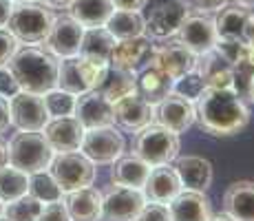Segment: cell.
Masks as SVG:
<instances>
[{
  "mask_svg": "<svg viewBox=\"0 0 254 221\" xmlns=\"http://www.w3.org/2000/svg\"><path fill=\"white\" fill-rule=\"evenodd\" d=\"M194 113L201 131L214 137L237 135L250 122V109L237 88L206 86L194 102Z\"/></svg>",
  "mask_w": 254,
  "mask_h": 221,
  "instance_id": "cell-1",
  "label": "cell"
},
{
  "mask_svg": "<svg viewBox=\"0 0 254 221\" xmlns=\"http://www.w3.org/2000/svg\"><path fill=\"white\" fill-rule=\"evenodd\" d=\"M58 65L60 60L53 53L36 44H24L22 49L18 47L13 58L7 62L20 84V91L38 93V95H45L47 91L58 86Z\"/></svg>",
  "mask_w": 254,
  "mask_h": 221,
  "instance_id": "cell-2",
  "label": "cell"
},
{
  "mask_svg": "<svg viewBox=\"0 0 254 221\" xmlns=\"http://www.w3.org/2000/svg\"><path fill=\"white\" fill-rule=\"evenodd\" d=\"M56 150L42 135V131H18L7 144L9 166L22 170L27 175L47 170Z\"/></svg>",
  "mask_w": 254,
  "mask_h": 221,
  "instance_id": "cell-3",
  "label": "cell"
},
{
  "mask_svg": "<svg viewBox=\"0 0 254 221\" xmlns=\"http://www.w3.org/2000/svg\"><path fill=\"white\" fill-rule=\"evenodd\" d=\"M56 20L51 7L45 2H16L9 16L7 29L13 33L18 42L22 44H40L45 42L47 33L51 31V24Z\"/></svg>",
  "mask_w": 254,
  "mask_h": 221,
  "instance_id": "cell-4",
  "label": "cell"
},
{
  "mask_svg": "<svg viewBox=\"0 0 254 221\" xmlns=\"http://www.w3.org/2000/svg\"><path fill=\"white\" fill-rule=\"evenodd\" d=\"M133 153L141 157L148 166L170 164L179 155V135L157 122H150L135 131Z\"/></svg>",
  "mask_w": 254,
  "mask_h": 221,
  "instance_id": "cell-5",
  "label": "cell"
},
{
  "mask_svg": "<svg viewBox=\"0 0 254 221\" xmlns=\"http://www.w3.org/2000/svg\"><path fill=\"white\" fill-rule=\"evenodd\" d=\"M106 71H109L106 62H93L82 56L62 58L58 65V86L73 95H82L100 86L106 77Z\"/></svg>",
  "mask_w": 254,
  "mask_h": 221,
  "instance_id": "cell-6",
  "label": "cell"
},
{
  "mask_svg": "<svg viewBox=\"0 0 254 221\" xmlns=\"http://www.w3.org/2000/svg\"><path fill=\"white\" fill-rule=\"evenodd\" d=\"M47 170L58 181L62 193H71V190L91 186L95 179V164L80 150L56 153Z\"/></svg>",
  "mask_w": 254,
  "mask_h": 221,
  "instance_id": "cell-7",
  "label": "cell"
},
{
  "mask_svg": "<svg viewBox=\"0 0 254 221\" xmlns=\"http://www.w3.org/2000/svg\"><path fill=\"white\" fill-rule=\"evenodd\" d=\"M190 7L186 0H153L148 16L144 18V33L150 40H166L177 33Z\"/></svg>",
  "mask_w": 254,
  "mask_h": 221,
  "instance_id": "cell-8",
  "label": "cell"
},
{
  "mask_svg": "<svg viewBox=\"0 0 254 221\" xmlns=\"http://www.w3.org/2000/svg\"><path fill=\"white\" fill-rule=\"evenodd\" d=\"M126 150L124 135L113 126L84 129L80 144V153H84L93 164H113Z\"/></svg>",
  "mask_w": 254,
  "mask_h": 221,
  "instance_id": "cell-9",
  "label": "cell"
},
{
  "mask_svg": "<svg viewBox=\"0 0 254 221\" xmlns=\"http://www.w3.org/2000/svg\"><path fill=\"white\" fill-rule=\"evenodd\" d=\"M144 204L146 197L141 190L113 184L102 193L100 221H135Z\"/></svg>",
  "mask_w": 254,
  "mask_h": 221,
  "instance_id": "cell-10",
  "label": "cell"
},
{
  "mask_svg": "<svg viewBox=\"0 0 254 221\" xmlns=\"http://www.w3.org/2000/svg\"><path fill=\"white\" fill-rule=\"evenodd\" d=\"M9 120L18 131H42L51 117L42 95L18 91L13 97H9Z\"/></svg>",
  "mask_w": 254,
  "mask_h": 221,
  "instance_id": "cell-11",
  "label": "cell"
},
{
  "mask_svg": "<svg viewBox=\"0 0 254 221\" xmlns=\"http://www.w3.org/2000/svg\"><path fill=\"white\" fill-rule=\"evenodd\" d=\"M150 65L164 71L168 77L177 80L179 75L192 71L194 65H197V56L186 44L179 42L177 38H166L159 44H153Z\"/></svg>",
  "mask_w": 254,
  "mask_h": 221,
  "instance_id": "cell-12",
  "label": "cell"
},
{
  "mask_svg": "<svg viewBox=\"0 0 254 221\" xmlns=\"http://www.w3.org/2000/svg\"><path fill=\"white\" fill-rule=\"evenodd\" d=\"M182 44L190 49L194 56H201L214 49L217 44V29H214V18L208 13H188L186 20L182 22V27L175 33Z\"/></svg>",
  "mask_w": 254,
  "mask_h": 221,
  "instance_id": "cell-13",
  "label": "cell"
},
{
  "mask_svg": "<svg viewBox=\"0 0 254 221\" xmlns=\"http://www.w3.org/2000/svg\"><path fill=\"white\" fill-rule=\"evenodd\" d=\"M153 122L166 126L173 133H186L190 126L197 122V113H194V102L186 100L177 93H168L162 102L153 106Z\"/></svg>",
  "mask_w": 254,
  "mask_h": 221,
  "instance_id": "cell-14",
  "label": "cell"
},
{
  "mask_svg": "<svg viewBox=\"0 0 254 221\" xmlns=\"http://www.w3.org/2000/svg\"><path fill=\"white\" fill-rule=\"evenodd\" d=\"M82 27L77 20H73L71 16H56V20L51 24V31L45 38V49L49 53L62 60V58H71L80 53V42H82Z\"/></svg>",
  "mask_w": 254,
  "mask_h": 221,
  "instance_id": "cell-15",
  "label": "cell"
},
{
  "mask_svg": "<svg viewBox=\"0 0 254 221\" xmlns=\"http://www.w3.org/2000/svg\"><path fill=\"white\" fill-rule=\"evenodd\" d=\"M150 56H153V40L148 36L117 40L113 47V53H111L109 67L137 73L146 65H150Z\"/></svg>",
  "mask_w": 254,
  "mask_h": 221,
  "instance_id": "cell-16",
  "label": "cell"
},
{
  "mask_svg": "<svg viewBox=\"0 0 254 221\" xmlns=\"http://www.w3.org/2000/svg\"><path fill=\"white\" fill-rule=\"evenodd\" d=\"M73 117H75L84 129H97V126H113L115 124L113 104H111L97 88L77 95Z\"/></svg>",
  "mask_w": 254,
  "mask_h": 221,
  "instance_id": "cell-17",
  "label": "cell"
},
{
  "mask_svg": "<svg viewBox=\"0 0 254 221\" xmlns=\"http://www.w3.org/2000/svg\"><path fill=\"white\" fill-rule=\"evenodd\" d=\"M182 181L177 177V170L170 164H159V166H150L148 179H146L144 193L146 201H157V204H168L182 193Z\"/></svg>",
  "mask_w": 254,
  "mask_h": 221,
  "instance_id": "cell-18",
  "label": "cell"
},
{
  "mask_svg": "<svg viewBox=\"0 0 254 221\" xmlns=\"http://www.w3.org/2000/svg\"><path fill=\"white\" fill-rule=\"evenodd\" d=\"M42 135L51 144L56 153H69V150H80L82 135H84V126L75 120L73 115L69 117H53L47 122L42 129Z\"/></svg>",
  "mask_w": 254,
  "mask_h": 221,
  "instance_id": "cell-19",
  "label": "cell"
},
{
  "mask_svg": "<svg viewBox=\"0 0 254 221\" xmlns=\"http://www.w3.org/2000/svg\"><path fill=\"white\" fill-rule=\"evenodd\" d=\"M113 111H115V124H120L124 131L130 133L139 131L141 126L153 122V104H148L137 91L117 100L113 104Z\"/></svg>",
  "mask_w": 254,
  "mask_h": 221,
  "instance_id": "cell-20",
  "label": "cell"
},
{
  "mask_svg": "<svg viewBox=\"0 0 254 221\" xmlns=\"http://www.w3.org/2000/svg\"><path fill=\"white\" fill-rule=\"evenodd\" d=\"M177 177L182 181L184 190H197V193H206L212 184V164L206 157L199 155H177V164H175Z\"/></svg>",
  "mask_w": 254,
  "mask_h": 221,
  "instance_id": "cell-21",
  "label": "cell"
},
{
  "mask_svg": "<svg viewBox=\"0 0 254 221\" xmlns=\"http://www.w3.org/2000/svg\"><path fill=\"white\" fill-rule=\"evenodd\" d=\"M168 210L173 221H208L212 215L206 193L197 190H182L173 201H168Z\"/></svg>",
  "mask_w": 254,
  "mask_h": 221,
  "instance_id": "cell-22",
  "label": "cell"
},
{
  "mask_svg": "<svg viewBox=\"0 0 254 221\" xmlns=\"http://www.w3.org/2000/svg\"><path fill=\"white\" fill-rule=\"evenodd\" d=\"M199 73L203 75L208 86L214 88H237V73L230 62H226L217 51H208L197 56V65H194ZM239 91V88H237Z\"/></svg>",
  "mask_w": 254,
  "mask_h": 221,
  "instance_id": "cell-23",
  "label": "cell"
},
{
  "mask_svg": "<svg viewBox=\"0 0 254 221\" xmlns=\"http://www.w3.org/2000/svg\"><path fill=\"white\" fill-rule=\"evenodd\" d=\"M62 201H64L71 221H100V213H102V193L100 190L91 188V186H84V188L64 193Z\"/></svg>",
  "mask_w": 254,
  "mask_h": 221,
  "instance_id": "cell-24",
  "label": "cell"
},
{
  "mask_svg": "<svg viewBox=\"0 0 254 221\" xmlns=\"http://www.w3.org/2000/svg\"><path fill=\"white\" fill-rule=\"evenodd\" d=\"M223 213L234 221H254V181H234L223 195Z\"/></svg>",
  "mask_w": 254,
  "mask_h": 221,
  "instance_id": "cell-25",
  "label": "cell"
},
{
  "mask_svg": "<svg viewBox=\"0 0 254 221\" xmlns=\"http://www.w3.org/2000/svg\"><path fill=\"white\" fill-rule=\"evenodd\" d=\"M150 166L146 164L141 157L137 155H122L120 159L113 161V168H111V181L117 186H126V188H135L141 190L148 179Z\"/></svg>",
  "mask_w": 254,
  "mask_h": 221,
  "instance_id": "cell-26",
  "label": "cell"
},
{
  "mask_svg": "<svg viewBox=\"0 0 254 221\" xmlns=\"http://www.w3.org/2000/svg\"><path fill=\"white\" fill-rule=\"evenodd\" d=\"M135 80H137V93L153 106L162 102L168 93H173V77H168L153 65H146L135 73Z\"/></svg>",
  "mask_w": 254,
  "mask_h": 221,
  "instance_id": "cell-27",
  "label": "cell"
},
{
  "mask_svg": "<svg viewBox=\"0 0 254 221\" xmlns=\"http://www.w3.org/2000/svg\"><path fill=\"white\" fill-rule=\"evenodd\" d=\"M115 42L117 40L111 36L106 27L84 29L82 42H80V53H77V56L86 58V60H93V62H106V65H109Z\"/></svg>",
  "mask_w": 254,
  "mask_h": 221,
  "instance_id": "cell-28",
  "label": "cell"
},
{
  "mask_svg": "<svg viewBox=\"0 0 254 221\" xmlns=\"http://www.w3.org/2000/svg\"><path fill=\"white\" fill-rule=\"evenodd\" d=\"M252 9L246 7V4L237 2V0H230L228 4H223L221 9L214 16V29H217L219 38H239L241 40L243 27H246V20L250 16Z\"/></svg>",
  "mask_w": 254,
  "mask_h": 221,
  "instance_id": "cell-29",
  "label": "cell"
},
{
  "mask_svg": "<svg viewBox=\"0 0 254 221\" xmlns=\"http://www.w3.org/2000/svg\"><path fill=\"white\" fill-rule=\"evenodd\" d=\"M113 9L115 7L111 0H73L69 4V16L84 29L104 27Z\"/></svg>",
  "mask_w": 254,
  "mask_h": 221,
  "instance_id": "cell-30",
  "label": "cell"
},
{
  "mask_svg": "<svg viewBox=\"0 0 254 221\" xmlns=\"http://www.w3.org/2000/svg\"><path fill=\"white\" fill-rule=\"evenodd\" d=\"M115 40H128V38L146 36L144 33V16L141 11H126V9H113L109 20L104 24Z\"/></svg>",
  "mask_w": 254,
  "mask_h": 221,
  "instance_id": "cell-31",
  "label": "cell"
},
{
  "mask_svg": "<svg viewBox=\"0 0 254 221\" xmlns=\"http://www.w3.org/2000/svg\"><path fill=\"white\" fill-rule=\"evenodd\" d=\"M97 91H100L102 95L111 102V104H115L117 100H122V97H126V95H130V93L137 91V80H135V73L109 67L106 77L102 80V84L97 86Z\"/></svg>",
  "mask_w": 254,
  "mask_h": 221,
  "instance_id": "cell-32",
  "label": "cell"
},
{
  "mask_svg": "<svg viewBox=\"0 0 254 221\" xmlns=\"http://www.w3.org/2000/svg\"><path fill=\"white\" fill-rule=\"evenodd\" d=\"M29 190V175L22 170L13 168V166H2L0 168V201L9 204V201L22 197Z\"/></svg>",
  "mask_w": 254,
  "mask_h": 221,
  "instance_id": "cell-33",
  "label": "cell"
},
{
  "mask_svg": "<svg viewBox=\"0 0 254 221\" xmlns=\"http://www.w3.org/2000/svg\"><path fill=\"white\" fill-rule=\"evenodd\" d=\"M31 197H36L42 204H49V201H60L64 197L62 188L58 186V181L51 177L49 170H40V173L29 175V190Z\"/></svg>",
  "mask_w": 254,
  "mask_h": 221,
  "instance_id": "cell-34",
  "label": "cell"
},
{
  "mask_svg": "<svg viewBox=\"0 0 254 221\" xmlns=\"http://www.w3.org/2000/svg\"><path fill=\"white\" fill-rule=\"evenodd\" d=\"M42 100H45V106H47V113L49 117H69L75 113V100L77 95H73V93L64 91V88L56 86L51 88V91H47L45 95H42Z\"/></svg>",
  "mask_w": 254,
  "mask_h": 221,
  "instance_id": "cell-35",
  "label": "cell"
},
{
  "mask_svg": "<svg viewBox=\"0 0 254 221\" xmlns=\"http://www.w3.org/2000/svg\"><path fill=\"white\" fill-rule=\"evenodd\" d=\"M40 210H42V201H38L31 195H22V197L9 201L4 206V217L9 221H38L40 217Z\"/></svg>",
  "mask_w": 254,
  "mask_h": 221,
  "instance_id": "cell-36",
  "label": "cell"
},
{
  "mask_svg": "<svg viewBox=\"0 0 254 221\" xmlns=\"http://www.w3.org/2000/svg\"><path fill=\"white\" fill-rule=\"evenodd\" d=\"M206 86H208L206 80H203V75L197 69H192V71L179 75L177 80H173V93H177V95H182L190 102H197V97L201 95Z\"/></svg>",
  "mask_w": 254,
  "mask_h": 221,
  "instance_id": "cell-37",
  "label": "cell"
},
{
  "mask_svg": "<svg viewBox=\"0 0 254 221\" xmlns=\"http://www.w3.org/2000/svg\"><path fill=\"white\" fill-rule=\"evenodd\" d=\"M135 221H173L170 219L168 204H157V201H146L144 208L139 210Z\"/></svg>",
  "mask_w": 254,
  "mask_h": 221,
  "instance_id": "cell-38",
  "label": "cell"
},
{
  "mask_svg": "<svg viewBox=\"0 0 254 221\" xmlns=\"http://www.w3.org/2000/svg\"><path fill=\"white\" fill-rule=\"evenodd\" d=\"M38 221H71L69 213H66L64 201H49V204H42L40 217Z\"/></svg>",
  "mask_w": 254,
  "mask_h": 221,
  "instance_id": "cell-39",
  "label": "cell"
},
{
  "mask_svg": "<svg viewBox=\"0 0 254 221\" xmlns=\"http://www.w3.org/2000/svg\"><path fill=\"white\" fill-rule=\"evenodd\" d=\"M18 44L20 42L13 38V33L9 29H0V67L7 65L13 58V53L18 51Z\"/></svg>",
  "mask_w": 254,
  "mask_h": 221,
  "instance_id": "cell-40",
  "label": "cell"
},
{
  "mask_svg": "<svg viewBox=\"0 0 254 221\" xmlns=\"http://www.w3.org/2000/svg\"><path fill=\"white\" fill-rule=\"evenodd\" d=\"M18 91H20V84H18L16 75H13L11 69L7 65H2L0 67V95L9 100V97H13Z\"/></svg>",
  "mask_w": 254,
  "mask_h": 221,
  "instance_id": "cell-41",
  "label": "cell"
},
{
  "mask_svg": "<svg viewBox=\"0 0 254 221\" xmlns=\"http://www.w3.org/2000/svg\"><path fill=\"white\" fill-rule=\"evenodd\" d=\"M188 7H194L199 13H217L223 4H228L230 0H186Z\"/></svg>",
  "mask_w": 254,
  "mask_h": 221,
  "instance_id": "cell-42",
  "label": "cell"
},
{
  "mask_svg": "<svg viewBox=\"0 0 254 221\" xmlns=\"http://www.w3.org/2000/svg\"><path fill=\"white\" fill-rule=\"evenodd\" d=\"M115 9H126V11H141L150 0H111Z\"/></svg>",
  "mask_w": 254,
  "mask_h": 221,
  "instance_id": "cell-43",
  "label": "cell"
},
{
  "mask_svg": "<svg viewBox=\"0 0 254 221\" xmlns=\"http://www.w3.org/2000/svg\"><path fill=\"white\" fill-rule=\"evenodd\" d=\"M9 124H11V120H9V100L0 95V133L7 131Z\"/></svg>",
  "mask_w": 254,
  "mask_h": 221,
  "instance_id": "cell-44",
  "label": "cell"
},
{
  "mask_svg": "<svg viewBox=\"0 0 254 221\" xmlns=\"http://www.w3.org/2000/svg\"><path fill=\"white\" fill-rule=\"evenodd\" d=\"M241 40L246 44H252L254 47V13L252 11H250V16H248V20H246V27H243Z\"/></svg>",
  "mask_w": 254,
  "mask_h": 221,
  "instance_id": "cell-45",
  "label": "cell"
},
{
  "mask_svg": "<svg viewBox=\"0 0 254 221\" xmlns=\"http://www.w3.org/2000/svg\"><path fill=\"white\" fill-rule=\"evenodd\" d=\"M11 9H13L11 0H0V29L7 27L9 16H11Z\"/></svg>",
  "mask_w": 254,
  "mask_h": 221,
  "instance_id": "cell-46",
  "label": "cell"
},
{
  "mask_svg": "<svg viewBox=\"0 0 254 221\" xmlns=\"http://www.w3.org/2000/svg\"><path fill=\"white\" fill-rule=\"evenodd\" d=\"M42 2L51 9H69V4L73 2V0H42Z\"/></svg>",
  "mask_w": 254,
  "mask_h": 221,
  "instance_id": "cell-47",
  "label": "cell"
},
{
  "mask_svg": "<svg viewBox=\"0 0 254 221\" xmlns=\"http://www.w3.org/2000/svg\"><path fill=\"white\" fill-rule=\"evenodd\" d=\"M2 166H7V144L0 140V168Z\"/></svg>",
  "mask_w": 254,
  "mask_h": 221,
  "instance_id": "cell-48",
  "label": "cell"
},
{
  "mask_svg": "<svg viewBox=\"0 0 254 221\" xmlns=\"http://www.w3.org/2000/svg\"><path fill=\"white\" fill-rule=\"evenodd\" d=\"M246 91H248V97L254 102V71L248 75V88H246Z\"/></svg>",
  "mask_w": 254,
  "mask_h": 221,
  "instance_id": "cell-49",
  "label": "cell"
},
{
  "mask_svg": "<svg viewBox=\"0 0 254 221\" xmlns=\"http://www.w3.org/2000/svg\"><path fill=\"white\" fill-rule=\"evenodd\" d=\"M208 221H234L230 215H226V213H221V215H210V219Z\"/></svg>",
  "mask_w": 254,
  "mask_h": 221,
  "instance_id": "cell-50",
  "label": "cell"
},
{
  "mask_svg": "<svg viewBox=\"0 0 254 221\" xmlns=\"http://www.w3.org/2000/svg\"><path fill=\"white\" fill-rule=\"evenodd\" d=\"M237 2H241V4H246V7H254V0H237Z\"/></svg>",
  "mask_w": 254,
  "mask_h": 221,
  "instance_id": "cell-51",
  "label": "cell"
},
{
  "mask_svg": "<svg viewBox=\"0 0 254 221\" xmlns=\"http://www.w3.org/2000/svg\"><path fill=\"white\" fill-rule=\"evenodd\" d=\"M2 213H4V204L0 201V217H2Z\"/></svg>",
  "mask_w": 254,
  "mask_h": 221,
  "instance_id": "cell-52",
  "label": "cell"
},
{
  "mask_svg": "<svg viewBox=\"0 0 254 221\" xmlns=\"http://www.w3.org/2000/svg\"><path fill=\"white\" fill-rule=\"evenodd\" d=\"M11 2L16 4V2H31V0H11Z\"/></svg>",
  "mask_w": 254,
  "mask_h": 221,
  "instance_id": "cell-53",
  "label": "cell"
},
{
  "mask_svg": "<svg viewBox=\"0 0 254 221\" xmlns=\"http://www.w3.org/2000/svg\"><path fill=\"white\" fill-rule=\"evenodd\" d=\"M0 221H9V219H7V217H4V215H2V217H0Z\"/></svg>",
  "mask_w": 254,
  "mask_h": 221,
  "instance_id": "cell-54",
  "label": "cell"
}]
</instances>
